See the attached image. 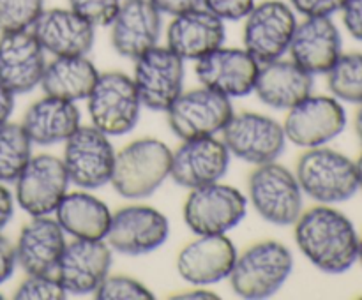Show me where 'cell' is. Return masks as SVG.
Instances as JSON below:
<instances>
[{
	"mask_svg": "<svg viewBox=\"0 0 362 300\" xmlns=\"http://www.w3.org/2000/svg\"><path fill=\"white\" fill-rule=\"evenodd\" d=\"M304 194L320 205H338L359 191L356 161L329 147L306 148L296 166Z\"/></svg>",
	"mask_w": 362,
	"mask_h": 300,
	"instance_id": "4",
	"label": "cell"
},
{
	"mask_svg": "<svg viewBox=\"0 0 362 300\" xmlns=\"http://www.w3.org/2000/svg\"><path fill=\"white\" fill-rule=\"evenodd\" d=\"M113 249L105 239H73L66 244L55 268V277L67 293L88 295L110 274Z\"/></svg>",
	"mask_w": 362,
	"mask_h": 300,
	"instance_id": "16",
	"label": "cell"
},
{
	"mask_svg": "<svg viewBox=\"0 0 362 300\" xmlns=\"http://www.w3.org/2000/svg\"><path fill=\"white\" fill-rule=\"evenodd\" d=\"M221 134L230 155L255 166L278 161L286 145L283 124L255 112L233 113Z\"/></svg>",
	"mask_w": 362,
	"mask_h": 300,
	"instance_id": "10",
	"label": "cell"
},
{
	"mask_svg": "<svg viewBox=\"0 0 362 300\" xmlns=\"http://www.w3.org/2000/svg\"><path fill=\"white\" fill-rule=\"evenodd\" d=\"M354 126H356V133H357V136H359V140L362 141V104H361L359 112H357V115H356V122H354Z\"/></svg>",
	"mask_w": 362,
	"mask_h": 300,
	"instance_id": "44",
	"label": "cell"
},
{
	"mask_svg": "<svg viewBox=\"0 0 362 300\" xmlns=\"http://www.w3.org/2000/svg\"><path fill=\"white\" fill-rule=\"evenodd\" d=\"M292 270V251L278 240H264L237 254L228 279L239 296L262 300L276 295L288 281Z\"/></svg>",
	"mask_w": 362,
	"mask_h": 300,
	"instance_id": "3",
	"label": "cell"
},
{
	"mask_svg": "<svg viewBox=\"0 0 362 300\" xmlns=\"http://www.w3.org/2000/svg\"><path fill=\"white\" fill-rule=\"evenodd\" d=\"M64 143L62 161L71 184L87 191L110 184L117 152L108 134L94 126H80Z\"/></svg>",
	"mask_w": 362,
	"mask_h": 300,
	"instance_id": "9",
	"label": "cell"
},
{
	"mask_svg": "<svg viewBox=\"0 0 362 300\" xmlns=\"http://www.w3.org/2000/svg\"><path fill=\"white\" fill-rule=\"evenodd\" d=\"M92 126L108 136H120L134 129L144 108L133 78L119 71L99 74L87 99Z\"/></svg>",
	"mask_w": 362,
	"mask_h": 300,
	"instance_id": "6",
	"label": "cell"
},
{
	"mask_svg": "<svg viewBox=\"0 0 362 300\" xmlns=\"http://www.w3.org/2000/svg\"><path fill=\"white\" fill-rule=\"evenodd\" d=\"M151 2L159 13L170 14V16H177V14L200 7V0H151Z\"/></svg>",
	"mask_w": 362,
	"mask_h": 300,
	"instance_id": "40",
	"label": "cell"
},
{
	"mask_svg": "<svg viewBox=\"0 0 362 300\" xmlns=\"http://www.w3.org/2000/svg\"><path fill=\"white\" fill-rule=\"evenodd\" d=\"M30 32L45 52L53 56L87 55L95 41V27L73 9H45Z\"/></svg>",
	"mask_w": 362,
	"mask_h": 300,
	"instance_id": "23",
	"label": "cell"
},
{
	"mask_svg": "<svg viewBox=\"0 0 362 300\" xmlns=\"http://www.w3.org/2000/svg\"><path fill=\"white\" fill-rule=\"evenodd\" d=\"M98 300H152L154 293L129 275H106L94 292Z\"/></svg>",
	"mask_w": 362,
	"mask_h": 300,
	"instance_id": "33",
	"label": "cell"
},
{
	"mask_svg": "<svg viewBox=\"0 0 362 300\" xmlns=\"http://www.w3.org/2000/svg\"><path fill=\"white\" fill-rule=\"evenodd\" d=\"M327 87L338 101L362 104V53H341L327 73Z\"/></svg>",
	"mask_w": 362,
	"mask_h": 300,
	"instance_id": "31",
	"label": "cell"
},
{
	"mask_svg": "<svg viewBox=\"0 0 362 300\" xmlns=\"http://www.w3.org/2000/svg\"><path fill=\"white\" fill-rule=\"evenodd\" d=\"M122 0H69V9L92 27H110L115 20Z\"/></svg>",
	"mask_w": 362,
	"mask_h": 300,
	"instance_id": "35",
	"label": "cell"
},
{
	"mask_svg": "<svg viewBox=\"0 0 362 300\" xmlns=\"http://www.w3.org/2000/svg\"><path fill=\"white\" fill-rule=\"evenodd\" d=\"M341 14L346 32L362 42V0H345Z\"/></svg>",
	"mask_w": 362,
	"mask_h": 300,
	"instance_id": "38",
	"label": "cell"
},
{
	"mask_svg": "<svg viewBox=\"0 0 362 300\" xmlns=\"http://www.w3.org/2000/svg\"><path fill=\"white\" fill-rule=\"evenodd\" d=\"M173 300H218L219 295L214 292L207 289L205 286H194L191 289H184V292L172 295Z\"/></svg>",
	"mask_w": 362,
	"mask_h": 300,
	"instance_id": "42",
	"label": "cell"
},
{
	"mask_svg": "<svg viewBox=\"0 0 362 300\" xmlns=\"http://www.w3.org/2000/svg\"><path fill=\"white\" fill-rule=\"evenodd\" d=\"M131 78L145 108L166 112L184 88V60L158 44L134 60Z\"/></svg>",
	"mask_w": 362,
	"mask_h": 300,
	"instance_id": "15",
	"label": "cell"
},
{
	"mask_svg": "<svg viewBox=\"0 0 362 300\" xmlns=\"http://www.w3.org/2000/svg\"><path fill=\"white\" fill-rule=\"evenodd\" d=\"M290 6L304 18H332V14L341 13L345 0H290Z\"/></svg>",
	"mask_w": 362,
	"mask_h": 300,
	"instance_id": "37",
	"label": "cell"
},
{
	"mask_svg": "<svg viewBox=\"0 0 362 300\" xmlns=\"http://www.w3.org/2000/svg\"><path fill=\"white\" fill-rule=\"evenodd\" d=\"M313 74L281 56L260 64L253 92L269 108L288 112L313 94Z\"/></svg>",
	"mask_w": 362,
	"mask_h": 300,
	"instance_id": "26",
	"label": "cell"
},
{
	"mask_svg": "<svg viewBox=\"0 0 362 300\" xmlns=\"http://www.w3.org/2000/svg\"><path fill=\"white\" fill-rule=\"evenodd\" d=\"M235 244L221 235H197V239L180 249L177 272L193 286H211L228 279L237 260Z\"/></svg>",
	"mask_w": 362,
	"mask_h": 300,
	"instance_id": "19",
	"label": "cell"
},
{
	"mask_svg": "<svg viewBox=\"0 0 362 300\" xmlns=\"http://www.w3.org/2000/svg\"><path fill=\"white\" fill-rule=\"evenodd\" d=\"M21 126L34 145L64 143L81 126L80 109L76 102L45 95L25 112Z\"/></svg>",
	"mask_w": 362,
	"mask_h": 300,
	"instance_id": "27",
	"label": "cell"
},
{
	"mask_svg": "<svg viewBox=\"0 0 362 300\" xmlns=\"http://www.w3.org/2000/svg\"><path fill=\"white\" fill-rule=\"evenodd\" d=\"M66 244V233L55 217L32 215L14 244L16 261L27 274H55Z\"/></svg>",
	"mask_w": 362,
	"mask_h": 300,
	"instance_id": "25",
	"label": "cell"
},
{
	"mask_svg": "<svg viewBox=\"0 0 362 300\" xmlns=\"http://www.w3.org/2000/svg\"><path fill=\"white\" fill-rule=\"evenodd\" d=\"M14 109V94L0 85V126L7 122Z\"/></svg>",
	"mask_w": 362,
	"mask_h": 300,
	"instance_id": "43",
	"label": "cell"
},
{
	"mask_svg": "<svg viewBox=\"0 0 362 300\" xmlns=\"http://www.w3.org/2000/svg\"><path fill=\"white\" fill-rule=\"evenodd\" d=\"M230 166V152L216 136L191 138L172 150L170 179L180 187L197 189L219 182Z\"/></svg>",
	"mask_w": 362,
	"mask_h": 300,
	"instance_id": "17",
	"label": "cell"
},
{
	"mask_svg": "<svg viewBox=\"0 0 362 300\" xmlns=\"http://www.w3.org/2000/svg\"><path fill=\"white\" fill-rule=\"evenodd\" d=\"M168 217L151 205H127L112 214L106 242L127 256L154 253L168 240Z\"/></svg>",
	"mask_w": 362,
	"mask_h": 300,
	"instance_id": "12",
	"label": "cell"
},
{
	"mask_svg": "<svg viewBox=\"0 0 362 300\" xmlns=\"http://www.w3.org/2000/svg\"><path fill=\"white\" fill-rule=\"evenodd\" d=\"M99 71L87 55L55 56L46 64L41 80L45 95L66 99V101H85L90 95L99 78Z\"/></svg>",
	"mask_w": 362,
	"mask_h": 300,
	"instance_id": "29",
	"label": "cell"
},
{
	"mask_svg": "<svg viewBox=\"0 0 362 300\" xmlns=\"http://www.w3.org/2000/svg\"><path fill=\"white\" fill-rule=\"evenodd\" d=\"M357 261L362 265V235H359V254H357Z\"/></svg>",
	"mask_w": 362,
	"mask_h": 300,
	"instance_id": "46",
	"label": "cell"
},
{
	"mask_svg": "<svg viewBox=\"0 0 362 300\" xmlns=\"http://www.w3.org/2000/svg\"><path fill=\"white\" fill-rule=\"evenodd\" d=\"M42 11L45 0H0V34L30 30Z\"/></svg>",
	"mask_w": 362,
	"mask_h": 300,
	"instance_id": "32",
	"label": "cell"
},
{
	"mask_svg": "<svg viewBox=\"0 0 362 300\" xmlns=\"http://www.w3.org/2000/svg\"><path fill=\"white\" fill-rule=\"evenodd\" d=\"M112 46L119 55L136 60L159 44L161 13L151 0H122L112 21Z\"/></svg>",
	"mask_w": 362,
	"mask_h": 300,
	"instance_id": "22",
	"label": "cell"
},
{
	"mask_svg": "<svg viewBox=\"0 0 362 300\" xmlns=\"http://www.w3.org/2000/svg\"><path fill=\"white\" fill-rule=\"evenodd\" d=\"M247 193L257 214L276 226H292L303 214L304 193L296 173L278 161L258 164L250 175Z\"/></svg>",
	"mask_w": 362,
	"mask_h": 300,
	"instance_id": "5",
	"label": "cell"
},
{
	"mask_svg": "<svg viewBox=\"0 0 362 300\" xmlns=\"http://www.w3.org/2000/svg\"><path fill=\"white\" fill-rule=\"evenodd\" d=\"M172 148L158 138H138L115 155L110 184L127 200L148 198L170 179Z\"/></svg>",
	"mask_w": 362,
	"mask_h": 300,
	"instance_id": "2",
	"label": "cell"
},
{
	"mask_svg": "<svg viewBox=\"0 0 362 300\" xmlns=\"http://www.w3.org/2000/svg\"><path fill=\"white\" fill-rule=\"evenodd\" d=\"M346 127V112L334 95H313L288 109L283 129L286 141L303 148L324 147Z\"/></svg>",
	"mask_w": 362,
	"mask_h": 300,
	"instance_id": "13",
	"label": "cell"
},
{
	"mask_svg": "<svg viewBox=\"0 0 362 300\" xmlns=\"http://www.w3.org/2000/svg\"><path fill=\"white\" fill-rule=\"evenodd\" d=\"M225 21L205 7L173 16L166 28V46L182 60H198L225 44Z\"/></svg>",
	"mask_w": 362,
	"mask_h": 300,
	"instance_id": "24",
	"label": "cell"
},
{
	"mask_svg": "<svg viewBox=\"0 0 362 300\" xmlns=\"http://www.w3.org/2000/svg\"><path fill=\"white\" fill-rule=\"evenodd\" d=\"M13 296L16 300H64L67 292L55 274H27Z\"/></svg>",
	"mask_w": 362,
	"mask_h": 300,
	"instance_id": "34",
	"label": "cell"
},
{
	"mask_svg": "<svg viewBox=\"0 0 362 300\" xmlns=\"http://www.w3.org/2000/svg\"><path fill=\"white\" fill-rule=\"evenodd\" d=\"M16 265L18 261L14 244L0 233V284L13 275Z\"/></svg>",
	"mask_w": 362,
	"mask_h": 300,
	"instance_id": "39",
	"label": "cell"
},
{
	"mask_svg": "<svg viewBox=\"0 0 362 300\" xmlns=\"http://www.w3.org/2000/svg\"><path fill=\"white\" fill-rule=\"evenodd\" d=\"M260 64L244 48L219 46L197 60L194 73L204 87L226 97H246L253 92Z\"/></svg>",
	"mask_w": 362,
	"mask_h": 300,
	"instance_id": "18",
	"label": "cell"
},
{
	"mask_svg": "<svg viewBox=\"0 0 362 300\" xmlns=\"http://www.w3.org/2000/svg\"><path fill=\"white\" fill-rule=\"evenodd\" d=\"M14 214V198L11 191L0 182V232L7 226Z\"/></svg>",
	"mask_w": 362,
	"mask_h": 300,
	"instance_id": "41",
	"label": "cell"
},
{
	"mask_svg": "<svg viewBox=\"0 0 362 300\" xmlns=\"http://www.w3.org/2000/svg\"><path fill=\"white\" fill-rule=\"evenodd\" d=\"M247 198L237 187L214 182L191 189L184 201V221L194 235H221L243 222Z\"/></svg>",
	"mask_w": 362,
	"mask_h": 300,
	"instance_id": "7",
	"label": "cell"
},
{
	"mask_svg": "<svg viewBox=\"0 0 362 300\" xmlns=\"http://www.w3.org/2000/svg\"><path fill=\"white\" fill-rule=\"evenodd\" d=\"M4 299V296H2V293H0V300H2Z\"/></svg>",
	"mask_w": 362,
	"mask_h": 300,
	"instance_id": "47",
	"label": "cell"
},
{
	"mask_svg": "<svg viewBox=\"0 0 362 300\" xmlns=\"http://www.w3.org/2000/svg\"><path fill=\"white\" fill-rule=\"evenodd\" d=\"M357 179H359V191H362V154L361 157L357 159Z\"/></svg>",
	"mask_w": 362,
	"mask_h": 300,
	"instance_id": "45",
	"label": "cell"
},
{
	"mask_svg": "<svg viewBox=\"0 0 362 300\" xmlns=\"http://www.w3.org/2000/svg\"><path fill=\"white\" fill-rule=\"evenodd\" d=\"M32 140L21 124L0 126V182H14L32 159Z\"/></svg>",
	"mask_w": 362,
	"mask_h": 300,
	"instance_id": "30",
	"label": "cell"
},
{
	"mask_svg": "<svg viewBox=\"0 0 362 300\" xmlns=\"http://www.w3.org/2000/svg\"><path fill=\"white\" fill-rule=\"evenodd\" d=\"M244 20V49L250 52L258 64L281 59L288 52L292 35L299 23L292 6L281 0L255 4Z\"/></svg>",
	"mask_w": 362,
	"mask_h": 300,
	"instance_id": "11",
	"label": "cell"
},
{
	"mask_svg": "<svg viewBox=\"0 0 362 300\" xmlns=\"http://www.w3.org/2000/svg\"><path fill=\"white\" fill-rule=\"evenodd\" d=\"M64 233L73 239H106L112 212L108 205L87 189L67 193L53 212Z\"/></svg>",
	"mask_w": 362,
	"mask_h": 300,
	"instance_id": "28",
	"label": "cell"
},
{
	"mask_svg": "<svg viewBox=\"0 0 362 300\" xmlns=\"http://www.w3.org/2000/svg\"><path fill=\"white\" fill-rule=\"evenodd\" d=\"M200 6L223 21L244 20L255 6V0H200Z\"/></svg>",
	"mask_w": 362,
	"mask_h": 300,
	"instance_id": "36",
	"label": "cell"
},
{
	"mask_svg": "<svg viewBox=\"0 0 362 300\" xmlns=\"http://www.w3.org/2000/svg\"><path fill=\"white\" fill-rule=\"evenodd\" d=\"M296 244L313 267L325 274H345L357 263L359 233L332 205H317L296 221Z\"/></svg>",
	"mask_w": 362,
	"mask_h": 300,
	"instance_id": "1",
	"label": "cell"
},
{
	"mask_svg": "<svg viewBox=\"0 0 362 300\" xmlns=\"http://www.w3.org/2000/svg\"><path fill=\"white\" fill-rule=\"evenodd\" d=\"M69 184L62 159L52 154L32 155L14 180V198L28 215H52L69 193Z\"/></svg>",
	"mask_w": 362,
	"mask_h": 300,
	"instance_id": "14",
	"label": "cell"
},
{
	"mask_svg": "<svg viewBox=\"0 0 362 300\" xmlns=\"http://www.w3.org/2000/svg\"><path fill=\"white\" fill-rule=\"evenodd\" d=\"M45 49L30 30L0 37V85L14 95L28 94L41 85L46 69Z\"/></svg>",
	"mask_w": 362,
	"mask_h": 300,
	"instance_id": "20",
	"label": "cell"
},
{
	"mask_svg": "<svg viewBox=\"0 0 362 300\" xmlns=\"http://www.w3.org/2000/svg\"><path fill=\"white\" fill-rule=\"evenodd\" d=\"M233 113L232 99L204 85L194 90H182L166 109L170 129L180 140L216 136Z\"/></svg>",
	"mask_w": 362,
	"mask_h": 300,
	"instance_id": "8",
	"label": "cell"
},
{
	"mask_svg": "<svg viewBox=\"0 0 362 300\" xmlns=\"http://www.w3.org/2000/svg\"><path fill=\"white\" fill-rule=\"evenodd\" d=\"M290 59L310 74H327L343 53V39L332 18H304L288 46Z\"/></svg>",
	"mask_w": 362,
	"mask_h": 300,
	"instance_id": "21",
	"label": "cell"
}]
</instances>
